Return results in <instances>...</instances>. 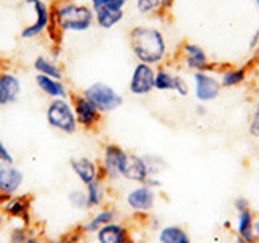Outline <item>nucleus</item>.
<instances>
[{
  "mask_svg": "<svg viewBox=\"0 0 259 243\" xmlns=\"http://www.w3.org/2000/svg\"><path fill=\"white\" fill-rule=\"evenodd\" d=\"M51 26L57 34L86 32L94 26V12L89 4L81 0H52Z\"/></svg>",
  "mask_w": 259,
  "mask_h": 243,
  "instance_id": "nucleus-1",
  "label": "nucleus"
},
{
  "mask_svg": "<svg viewBox=\"0 0 259 243\" xmlns=\"http://www.w3.org/2000/svg\"><path fill=\"white\" fill-rule=\"evenodd\" d=\"M128 43L133 55L140 63L157 65L164 60L167 52V44L164 34L151 26H135L128 32Z\"/></svg>",
  "mask_w": 259,
  "mask_h": 243,
  "instance_id": "nucleus-2",
  "label": "nucleus"
},
{
  "mask_svg": "<svg viewBox=\"0 0 259 243\" xmlns=\"http://www.w3.org/2000/svg\"><path fill=\"white\" fill-rule=\"evenodd\" d=\"M46 120L49 127L62 135H73L79 128L70 97L49 101L46 109Z\"/></svg>",
  "mask_w": 259,
  "mask_h": 243,
  "instance_id": "nucleus-3",
  "label": "nucleus"
},
{
  "mask_svg": "<svg viewBox=\"0 0 259 243\" xmlns=\"http://www.w3.org/2000/svg\"><path fill=\"white\" fill-rule=\"evenodd\" d=\"M83 96L89 102L94 104V107L99 110L102 115L104 113H110L113 110H117L121 104H123V97L118 94L112 86L102 81L89 85L88 88L83 89Z\"/></svg>",
  "mask_w": 259,
  "mask_h": 243,
  "instance_id": "nucleus-4",
  "label": "nucleus"
},
{
  "mask_svg": "<svg viewBox=\"0 0 259 243\" xmlns=\"http://www.w3.org/2000/svg\"><path fill=\"white\" fill-rule=\"evenodd\" d=\"M24 7H29L34 18L31 23L24 24L23 29L20 31L21 39H36L47 32L49 26L52 21V13H51V5L46 0H23Z\"/></svg>",
  "mask_w": 259,
  "mask_h": 243,
  "instance_id": "nucleus-5",
  "label": "nucleus"
},
{
  "mask_svg": "<svg viewBox=\"0 0 259 243\" xmlns=\"http://www.w3.org/2000/svg\"><path fill=\"white\" fill-rule=\"evenodd\" d=\"M94 23L102 29H112L123 20L126 0H89Z\"/></svg>",
  "mask_w": 259,
  "mask_h": 243,
  "instance_id": "nucleus-6",
  "label": "nucleus"
},
{
  "mask_svg": "<svg viewBox=\"0 0 259 243\" xmlns=\"http://www.w3.org/2000/svg\"><path fill=\"white\" fill-rule=\"evenodd\" d=\"M70 101L75 110V117L78 122V127L83 130H94L101 124L102 113L94 107L93 102H89L83 93H71Z\"/></svg>",
  "mask_w": 259,
  "mask_h": 243,
  "instance_id": "nucleus-7",
  "label": "nucleus"
},
{
  "mask_svg": "<svg viewBox=\"0 0 259 243\" xmlns=\"http://www.w3.org/2000/svg\"><path fill=\"white\" fill-rule=\"evenodd\" d=\"M126 151L121 146L115 143H107L104 146L102 151V160H101V174L102 178L107 180H118L120 177V169L123 166V160L126 157Z\"/></svg>",
  "mask_w": 259,
  "mask_h": 243,
  "instance_id": "nucleus-8",
  "label": "nucleus"
},
{
  "mask_svg": "<svg viewBox=\"0 0 259 243\" xmlns=\"http://www.w3.org/2000/svg\"><path fill=\"white\" fill-rule=\"evenodd\" d=\"M0 202V211L4 216L16 219L24 225H29L31 221V198L26 194H13V196H4Z\"/></svg>",
  "mask_w": 259,
  "mask_h": 243,
  "instance_id": "nucleus-9",
  "label": "nucleus"
},
{
  "mask_svg": "<svg viewBox=\"0 0 259 243\" xmlns=\"http://www.w3.org/2000/svg\"><path fill=\"white\" fill-rule=\"evenodd\" d=\"M154 78H156V70L152 65L138 62L128 83L130 93L135 96H148L154 89Z\"/></svg>",
  "mask_w": 259,
  "mask_h": 243,
  "instance_id": "nucleus-10",
  "label": "nucleus"
},
{
  "mask_svg": "<svg viewBox=\"0 0 259 243\" xmlns=\"http://www.w3.org/2000/svg\"><path fill=\"white\" fill-rule=\"evenodd\" d=\"M23 83L20 76L13 71H0V107L12 105L20 99Z\"/></svg>",
  "mask_w": 259,
  "mask_h": 243,
  "instance_id": "nucleus-11",
  "label": "nucleus"
},
{
  "mask_svg": "<svg viewBox=\"0 0 259 243\" xmlns=\"http://www.w3.org/2000/svg\"><path fill=\"white\" fill-rule=\"evenodd\" d=\"M126 206L135 211V213H148L154 208L156 202V193L151 186L140 183V186H135L133 190H130L125 196Z\"/></svg>",
  "mask_w": 259,
  "mask_h": 243,
  "instance_id": "nucleus-12",
  "label": "nucleus"
},
{
  "mask_svg": "<svg viewBox=\"0 0 259 243\" xmlns=\"http://www.w3.org/2000/svg\"><path fill=\"white\" fill-rule=\"evenodd\" d=\"M24 182V175L15 164L0 162V198L13 196L20 191Z\"/></svg>",
  "mask_w": 259,
  "mask_h": 243,
  "instance_id": "nucleus-13",
  "label": "nucleus"
},
{
  "mask_svg": "<svg viewBox=\"0 0 259 243\" xmlns=\"http://www.w3.org/2000/svg\"><path fill=\"white\" fill-rule=\"evenodd\" d=\"M70 169H71V172L75 174V177L84 186L102 178L101 166L89 157H73V159H70Z\"/></svg>",
  "mask_w": 259,
  "mask_h": 243,
  "instance_id": "nucleus-14",
  "label": "nucleus"
},
{
  "mask_svg": "<svg viewBox=\"0 0 259 243\" xmlns=\"http://www.w3.org/2000/svg\"><path fill=\"white\" fill-rule=\"evenodd\" d=\"M120 177L125 178V180H130V182L144 183L146 178L149 177L148 166H146L144 157L138 156V154H133V152H128L123 160V166L120 169Z\"/></svg>",
  "mask_w": 259,
  "mask_h": 243,
  "instance_id": "nucleus-15",
  "label": "nucleus"
},
{
  "mask_svg": "<svg viewBox=\"0 0 259 243\" xmlns=\"http://www.w3.org/2000/svg\"><path fill=\"white\" fill-rule=\"evenodd\" d=\"M219 91H221V81H217L207 73H194V93H196V99L199 102H209L215 99Z\"/></svg>",
  "mask_w": 259,
  "mask_h": 243,
  "instance_id": "nucleus-16",
  "label": "nucleus"
},
{
  "mask_svg": "<svg viewBox=\"0 0 259 243\" xmlns=\"http://www.w3.org/2000/svg\"><path fill=\"white\" fill-rule=\"evenodd\" d=\"M36 86L40 93L47 96L49 99H65V97H70V88L65 85L63 79H57L51 76H44V75H36L34 78Z\"/></svg>",
  "mask_w": 259,
  "mask_h": 243,
  "instance_id": "nucleus-17",
  "label": "nucleus"
},
{
  "mask_svg": "<svg viewBox=\"0 0 259 243\" xmlns=\"http://www.w3.org/2000/svg\"><path fill=\"white\" fill-rule=\"evenodd\" d=\"M97 243H132L130 232L123 224L110 222L96 232Z\"/></svg>",
  "mask_w": 259,
  "mask_h": 243,
  "instance_id": "nucleus-18",
  "label": "nucleus"
},
{
  "mask_svg": "<svg viewBox=\"0 0 259 243\" xmlns=\"http://www.w3.org/2000/svg\"><path fill=\"white\" fill-rule=\"evenodd\" d=\"M183 59L186 67L191 68V70H198V71H210V68H214V65L207 63V55L202 49L196 44H190L186 43L183 44Z\"/></svg>",
  "mask_w": 259,
  "mask_h": 243,
  "instance_id": "nucleus-19",
  "label": "nucleus"
},
{
  "mask_svg": "<svg viewBox=\"0 0 259 243\" xmlns=\"http://www.w3.org/2000/svg\"><path fill=\"white\" fill-rule=\"evenodd\" d=\"M117 221V211L113 208H104L101 211H97L94 216H91L89 221H86L81 225V232L83 233H96L101 227L107 225L110 222Z\"/></svg>",
  "mask_w": 259,
  "mask_h": 243,
  "instance_id": "nucleus-20",
  "label": "nucleus"
},
{
  "mask_svg": "<svg viewBox=\"0 0 259 243\" xmlns=\"http://www.w3.org/2000/svg\"><path fill=\"white\" fill-rule=\"evenodd\" d=\"M237 232L243 243H254L256 232H254V217L251 209L238 211V221H237Z\"/></svg>",
  "mask_w": 259,
  "mask_h": 243,
  "instance_id": "nucleus-21",
  "label": "nucleus"
},
{
  "mask_svg": "<svg viewBox=\"0 0 259 243\" xmlns=\"http://www.w3.org/2000/svg\"><path fill=\"white\" fill-rule=\"evenodd\" d=\"M32 68H34L36 75H44L57 79H63V68L59 65L55 59H51L47 55H37L34 62H32Z\"/></svg>",
  "mask_w": 259,
  "mask_h": 243,
  "instance_id": "nucleus-22",
  "label": "nucleus"
},
{
  "mask_svg": "<svg viewBox=\"0 0 259 243\" xmlns=\"http://www.w3.org/2000/svg\"><path fill=\"white\" fill-rule=\"evenodd\" d=\"M159 243H191L188 232L180 225H165L159 230Z\"/></svg>",
  "mask_w": 259,
  "mask_h": 243,
  "instance_id": "nucleus-23",
  "label": "nucleus"
},
{
  "mask_svg": "<svg viewBox=\"0 0 259 243\" xmlns=\"http://www.w3.org/2000/svg\"><path fill=\"white\" fill-rule=\"evenodd\" d=\"M104 178H99L93 183H89L84 186V191H86V198H88V211L89 209H94V208H99L104 198H105V186H104Z\"/></svg>",
  "mask_w": 259,
  "mask_h": 243,
  "instance_id": "nucleus-24",
  "label": "nucleus"
},
{
  "mask_svg": "<svg viewBox=\"0 0 259 243\" xmlns=\"http://www.w3.org/2000/svg\"><path fill=\"white\" fill-rule=\"evenodd\" d=\"M175 88V75L168 70H156V78H154V89L157 91H174Z\"/></svg>",
  "mask_w": 259,
  "mask_h": 243,
  "instance_id": "nucleus-25",
  "label": "nucleus"
},
{
  "mask_svg": "<svg viewBox=\"0 0 259 243\" xmlns=\"http://www.w3.org/2000/svg\"><path fill=\"white\" fill-rule=\"evenodd\" d=\"M246 78V68H233V70H227L224 71V75L221 78V86L224 88H233L238 86L240 83H243Z\"/></svg>",
  "mask_w": 259,
  "mask_h": 243,
  "instance_id": "nucleus-26",
  "label": "nucleus"
},
{
  "mask_svg": "<svg viewBox=\"0 0 259 243\" xmlns=\"http://www.w3.org/2000/svg\"><path fill=\"white\" fill-rule=\"evenodd\" d=\"M31 237L29 225H16L8 233V243H26L28 238Z\"/></svg>",
  "mask_w": 259,
  "mask_h": 243,
  "instance_id": "nucleus-27",
  "label": "nucleus"
},
{
  "mask_svg": "<svg viewBox=\"0 0 259 243\" xmlns=\"http://www.w3.org/2000/svg\"><path fill=\"white\" fill-rule=\"evenodd\" d=\"M68 202L79 211H88V198H86V191L75 188L68 193Z\"/></svg>",
  "mask_w": 259,
  "mask_h": 243,
  "instance_id": "nucleus-28",
  "label": "nucleus"
},
{
  "mask_svg": "<svg viewBox=\"0 0 259 243\" xmlns=\"http://www.w3.org/2000/svg\"><path fill=\"white\" fill-rule=\"evenodd\" d=\"M136 8L141 15H151L160 10V0H136Z\"/></svg>",
  "mask_w": 259,
  "mask_h": 243,
  "instance_id": "nucleus-29",
  "label": "nucleus"
},
{
  "mask_svg": "<svg viewBox=\"0 0 259 243\" xmlns=\"http://www.w3.org/2000/svg\"><path fill=\"white\" fill-rule=\"evenodd\" d=\"M174 91H177L178 96H186L190 91V88H188V83L180 76V75H175V88H174Z\"/></svg>",
  "mask_w": 259,
  "mask_h": 243,
  "instance_id": "nucleus-30",
  "label": "nucleus"
},
{
  "mask_svg": "<svg viewBox=\"0 0 259 243\" xmlns=\"http://www.w3.org/2000/svg\"><path fill=\"white\" fill-rule=\"evenodd\" d=\"M0 162H5V164H15L13 154L8 151V148L4 144L2 140H0Z\"/></svg>",
  "mask_w": 259,
  "mask_h": 243,
  "instance_id": "nucleus-31",
  "label": "nucleus"
},
{
  "mask_svg": "<svg viewBox=\"0 0 259 243\" xmlns=\"http://www.w3.org/2000/svg\"><path fill=\"white\" fill-rule=\"evenodd\" d=\"M249 133L253 136H259V101L256 104L254 115L251 118V124H249Z\"/></svg>",
  "mask_w": 259,
  "mask_h": 243,
  "instance_id": "nucleus-32",
  "label": "nucleus"
},
{
  "mask_svg": "<svg viewBox=\"0 0 259 243\" xmlns=\"http://www.w3.org/2000/svg\"><path fill=\"white\" fill-rule=\"evenodd\" d=\"M175 0H160V10H170V8L174 7Z\"/></svg>",
  "mask_w": 259,
  "mask_h": 243,
  "instance_id": "nucleus-33",
  "label": "nucleus"
},
{
  "mask_svg": "<svg viewBox=\"0 0 259 243\" xmlns=\"http://www.w3.org/2000/svg\"><path fill=\"white\" fill-rule=\"evenodd\" d=\"M47 243H73L70 238L68 240H63V238H59V240H51V241H47Z\"/></svg>",
  "mask_w": 259,
  "mask_h": 243,
  "instance_id": "nucleus-34",
  "label": "nucleus"
},
{
  "mask_svg": "<svg viewBox=\"0 0 259 243\" xmlns=\"http://www.w3.org/2000/svg\"><path fill=\"white\" fill-rule=\"evenodd\" d=\"M26 243H40V240L37 238V237H34V235H31V237L28 238V241Z\"/></svg>",
  "mask_w": 259,
  "mask_h": 243,
  "instance_id": "nucleus-35",
  "label": "nucleus"
},
{
  "mask_svg": "<svg viewBox=\"0 0 259 243\" xmlns=\"http://www.w3.org/2000/svg\"><path fill=\"white\" fill-rule=\"evenodd\" d=\"M254 232H256V235L259 233V217H257V221L254 222Z\"/></svg>",
  "mask_w": 259,
  "mask_h": 243,
  "instance_id": "nucleus-36",
  "label": "nucleus"
},
{
  "mask_svg": "<svg viewBox=\"0 0 259 243\" xmlns=\"http://www.w3.org/2000/svg\"><path fill=\"white\" fill-rule=\"evenodd\" d=\"M256 5H257V8H259V0H256Z\"/></svg>",
  "mask_w": 259,
  "mask_h": 243,
  "instance_id": "nucleus-37",
  "label": "nucleus"
}]
</instances>
